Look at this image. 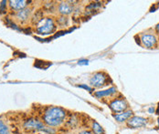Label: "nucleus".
Segmentation results:
<instances>
[{
	"instance_id": "obj_16",
	"label": "nucleus",
	"mask_w": 159,
	"mask_h": 134,
	"mask_svg": "<svg viewBox=\"0 0 159 134\" xmlns=\"http://www.w3.org/2000/svg\"><path fill=\"white\" fill-rule=\"evenodd\" d=\"M91 128H92V132H93V134H104L103 128L97 121H95V120H93L92 122Z\"/></svg>"
},
{
	"instance_id": "obj_12",
	"label": "nucleus",
	"mask_w": 159,
	"mask_h": 134,
	"mask_svg": "<svg viewBox=\"0 0 159 134\" xmlns=\"http://www.w3.org/2000/svg\"><path fill=\"white\" fill-rule=\"evenodd\" d=\"M133 115H134V113H133L132 110H126V111H124L122 113L114 114L113 118L118 122H124V121H127L130 118L133 117Z\"/></svg>"
},
{
	"instance_id": "obj_7",
	"label": "nucleus",
	"mask_w": 159,
	"mask_h": 134,
	"mask_svg": "<svg viewBox=\"0 0 159 134\" xmlns=\"http://www.w3.org/2000/svg\"><path fill=\"white\" fill-rule=\"evenodd\" d=\"M147 119L139 116H133L127 120V126L132 129H139L146 126Z\"/></svg>"
},
{
	"instance_id": "obj_8",
	"label": "nucleus",
	"mask_w": 159,
	"mask_h": 134,
	"mask_svg": "<svg viewBox=\"0 0 159 134\" xmlns=\"http://www.w3.org/2000/svg\"><path fill=\"white\" fill-rule=\"evenodd\" d=\"M141 42L147 49H152L157 46V39L155 35L152 34H143L141 37Z\"/></svg>"
},
{
	"instance_id": "obj_15",
	"label": "nucleus",
	"mask_w": 159,
	"mask_h": 134,
	"mask_svg": "<svg viewBox=\"0 0 159 134\" xmlns=\"http://www.w3.org/2000/svg\"><path fill=\"white\" fill-rule=\"evenodd\" d=\"M102 6V4L99 2L91 3L88 6H86V15L89 14H93L94 11H98V9Z\"/></svg>"
},
{
	"instance_id": "obj_3",
	"label": "nucleus",
	"mask_w": 159,
	"mask_h": 134,
	"mask_svg": "<svg viewBox=\"0 0 159 134\" xmlns=\"http://www.w3.org/2000/svg\"><path fill=\"white\" fill-rule=\"evenodd\" d=\"M46 127L47 126L43 123L42 120L36 118L28 119L23 125V128L28 132H43Z\"/></svg>"
},
{
	"instance_id": "obj_6",
	"label": "nucleus",
	"mask_w": 159,
	"mask_h": 134,
	"mask_svg": "<svg viewBox=\"0 0 159 134\" xmlns=\"http://www.w3.org/2000/svg\"><path fill=\"white\" fill-rule=\"evenodd\" d=\"M74 6L73 4L70 3V1H62L58 5V12L60 13L61 16H66L68 17L69 15L72 14L74 12Z\"/></svg>"
},
{
	"instance_id": "obj_23",
	"label": "nucleus",
	"mask_w": 159,
	"mask_h": 134,
	"mask_svg": "<svg viewBox=\"0 0 159 134\" xmlns=\"http://www.w3.org/2000/svg\"><path fill=\"white\" fill-rule=\"evenodd\" d=\"M148 111H149V113H154V111H155V109H154V108H150V109L148 110Z\"/></svg>"
},
{
	"instance_id": "obj_21",
	"label": "nucleus",
	"mask_w": 159,
	"mask_h": 134,
	"mask_svg": "<svg viewBox=\"0 0 159 134\" xmlns=\"http://www.w3.org/2000/svg\"><path fill=\"white\" fill-rule=\"evenodd\" d=\"M78 134H93V132H92V131H89V130H82V131L79 132V133Z\"/></svg>"
},
{
	"instance_id": "obj_11",
	"label": "nucleus",
	"mask_w": 159,
	"mask_h": 134,
	"mask_svg": "<svg viewBox=\"0 0 159 134\" xmlns=\"http://www.w3.org/2000/svg\"><path fill=\"white\" fill-rule=\"evenodd\" d=\"M115 93H117V89L113 87H111L108 89L105 90H100V91H96L94 92V96L98 99H103V98H109L112 95H114Z\"/></svg>"
},
{
	"instance_id": "obj_19",
	"label": "nucleus",
	"mask_w": 159,
	"mask_h": 134,
	"mask_svg": "<svg viewBox=\"0 0 159 134\" xmlns=\"http://www.w3.org/2000/svg\"><path fill=\"white\" fill-rule=\"evenodd\" d=\"M0 134H10L9 128L2 119H0Z\"/></svg>"
},
{
	"instance_id": "obj_18",
	"label": "nucleus",
	"mask_w": 159,
	"mask_h": 134,
	"mask_svg": "<svg viewBox=\"0 0 159 134\" xmlns=\"http://www.w3.org/2000/svg\"><path fill=\"white\" fill-rule=\"evenodd\" d=\"M44 8L48 13H53V12H55L56 9H58V6L56 7V4L54 2H47L44 5Z\"/></svg>"
},
{
	"instance_id": "obj_14",
	"label": "nucleus",
	"mask_w": 159,
	"mask_h": 134,
	"mask_svg": "<svg viewBox=\"0 0 159 134\" xmlns=\"http://www.w3.org/2000/svg\"><path fill=\"white\" fill-rule=\"evenodd\" d=\"M69 18L66 16H60L59 17H57L56 19V26L61 28H64L66 27L69 26Z\"/></svg>"
},
{
	"instance_id": "obj_22",
	"label": "nucleus",
	"mask_w": 159,
	"mask_h": 134,
	"mask_svg": "<svg viewBox=\"0 0 159 134\" xmlns=\"http://www.w3.org/2000/svg\"><path fill=\"white\" fill-rule=\"evenodd\" d=\"M79 65H88V60H80L79 61Z\"/></svg>"
},
{
	"instance_id": "obj_20",
	"label": "nucleus",
	"mask_w": 159,
	"mask_h": 134,
	"mask_svg": "<svg viewBox=\"0 0 159 134\" xmlns=\"http://www.w3.org/2000/svg\"><path fill=\"white\" fill-rule=\"evenodd\" d=\"M0 13L1 14L7 13V1H2L0 3Z\"/></svg>"
},
{
	"instance_id": "obj_4",
	"label": "nucleus",
	"mask_w": 159,
	"mask_h": 134,
	"mask_svg": "<svg viewBox=\"0 0 159 134\" xmlns=\"http://www.w3.org/2000/svg\"><path fill=\"white\" fill-rule=\"evenodd\" d=\"M109 107L114 113H122L124 111H126L128 109V103L125 100L122 99H115L109 103Z\"/></svg>"
},
{
	"instance_id": "obj_24",
	"label": "nucleus",
	"mask_w": 159,
	"mask_h": 134,
	"mask_svg": "<svg viewBox=\"0 0 159 134\" xmlns=\"http://www.w3.org/2000/svg\"><path fill=\"white\" fill-rule=\"evenodd\" d=\"M157 31H159V24L157 25Z\"/></svg>"
},
{
	"instance_id": "obj_13",
	"label": "nucleus",
	"mask_w": 159,
	"mask_h": 134,
	"mask_svg": "<svg viewBox=\"0 0 159 134\" xmlns=\"http://www.w3.org/2000/svg\"><path fill=\"white\" fill-rule=\"evenodd\" d=\"M66 120H67L66 125L69 126V128H70V129L76 128L80 123L79 118H78L77 115H75V114H74V115H71L70 117L68 119H66Z\"/></svg>"
},
{
	"instance_id": "obj_17",
	"label": "nucleus",
	"mask_w": 159,
	"mask_h": 134,
	"mask_svg": "<svg viewBox=\"0 0 159 134\" xmlns=\"http://www.w3.org/2000/svg\"><path fill=\"white\" fill-rule=\"evenodd\" d=\"M43 18H44V17H43V11L38 10V11L35 12L34 16L32 17V23H33L35 26H37Z\"/></svg>"
},
{
	"instance_id": "obj_1",
	"label": "nucleus",
	"mask_w": 159,
	"mask_h": 134,
	"mask_svg": "<svg viewBox=\"0 0 159 134\" xmlns=\"http://www.w3.org/2000/svg\"><path fill=\"white\" fill-rule=\"evenodd\" d=\"M67 116L68 112L65 109L61 107L52 106L48 107L44 111V114L42 116V121L47 127L56 128L63 124L67 119Z\"/></svg>"
},
{
	"instance_id": "obj_10",
	"label": "nucleus",
	"mask_w": 159,
	"mask_h": 134,
	"mask_svg": "<svg viewBox=\"0 0 159 134\" xmlns=\"http://www.w3.org/2000/svg\"><path fill=\"white\" fill-rule=\"evenodd\" d=\"M31 14V9L30 8H25L23 10H20L18 12H16V18L17 21H19L20 23H26L30 17Z\"/></svg>"
},
{
	"instance_id": "obj_5",
	"label": "nucleus",
	"mask_w": 159,
	"mask_h": 134,
	"mask_svg": "<svg viewBox=\"0 0 159 134\" xmlns=\"http://www.w3.org/2000/svg\"><path fill=\"white\" fill-rule=\"evenodd\" d=\"M107 82V75L103 72H97L90 80V83L93 88H102Z\"/></svg>"
},
{
	"instance_id": "obj_2",
	"label": "nucleus",
	"mask_w": 159,
	"mask_h": 134,
	"mask_svg": "<svg viewBox=\"0 0 159 134\" xmlns=\"http://www.w3.org/2000/svg\"><path fill=\"white\" fill-rule=\"evenodd\" d=\"M57 28L56 23L53 18L51 17H44L37 26H36V32L41 36H47L52 34Z\"/></svg>"
},
{
	"instance_id": "obj_25",
	"label": "nucleus",
	"mask_w": 159,
	"mask_h": 134,
	"mask_svg": "<svg viewBox=\"0 0 159 134\" xmlns=\"http://www.w3.org/2000/svg\"><path fill=\"white\" fill-rule=\"evenodd\" d=\"M158 39H159V38H158Z\"/></svg>"
},
{
	"instance_id": "obj_9",
	"label": "nucleus",
	"mask_w": 159,
	"mask_h": 134,
	"mask_svg": "<svg viewBox=\"0 0 159 134\" xmlns=\"http://www.w3.org/2000/svg\"><path fill=\"white\" fill-rule=\"evenodd\" d=\"M9 3V6L12 10H15L16 12L23 10L25 8H27V6L29 3H30V1H26V0H10L8 1Z\"/></svg>"
}]
</instances>
